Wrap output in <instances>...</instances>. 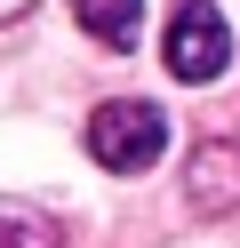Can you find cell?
Masks as SVG:
<instances>
[{
    "mask_svg": "<svg viewBox=\"0 0 240 248\" xmlns=\"http://www.w3.org/2000/svg\"><path fill=\"white\" fill-rule=\"evenodd\" d=\"M72 16L88 40H104V48H128V40L144 32V0H72Z\"/></svg>",
    "mask_w": 240,
    "mask_h": 248,
    "instance_id": "3",
    "label": "cell"
},
{
    "mask_svg": "<svg viewBox=\"0 0 240 248\" xmlns=\"http://www.w3.org/2000/svg\"><path fill=\"white\" fill-rule=\"evenodd\" d=\"M0 232H8V248H48V224H40L32 208H16V200L0 208Z\"/></svg>",
    "mask_w": 240,
    "mask_h": 248,
    "instance_id": "4",
    "label": "cell"
},
{
    "mask_svg": "<svg viewBox=\"0 0 240 248\" xmlns=\"http://www.w3.org/2000/svg\"><path fill=\"white\" fill-rule=\"evenodd\" d=\"M88 152L112 168V176H144V168L168 152L160 104H96V112H88Z\"/></svg>",
    "mask_w": 240,
    "mask_h": 248,
    "instance_id": "1",
    "label": "cell"
},
{
    "mask_svg": "<svg viewBox=\"0 0 240 248\" xmlns=\"http://www.w3.org/2000/svg\"><path fill=\"white\" fill-rule=\"evenodd\" d=\"M224 64H232V32H224V16L208 8V0H184V8L168 16V72L192 80V88H208V80H224Z\"/></svg>",
    "mask_w": 240,
    "mask_h": 248,
    "instance_id": "2",
    "label": "cell"
}]
</instances>
